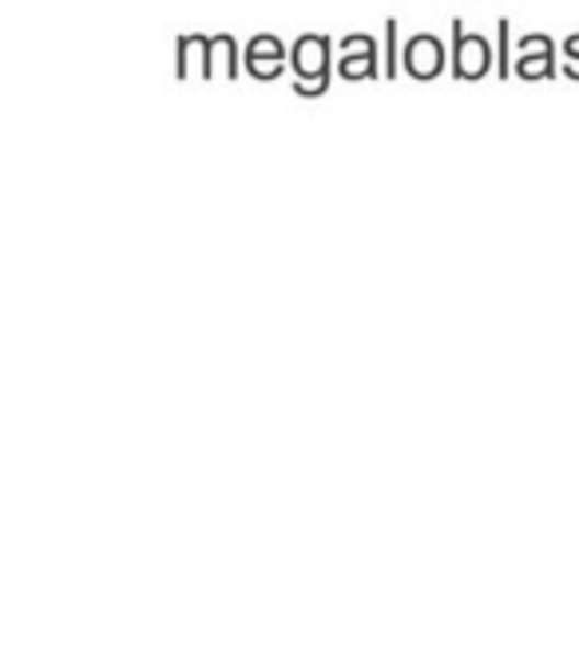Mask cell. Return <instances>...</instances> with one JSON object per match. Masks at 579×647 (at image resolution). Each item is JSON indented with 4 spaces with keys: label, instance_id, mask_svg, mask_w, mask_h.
Here are the masks:
<instances>
[{
    "label": "cell",
    "instance_id": "obj_1",
    "mask_svg": "<svg viewBox=\"0 0 579 647\" xmlns=\"http://www.w3.org/2000/svg\"><path fill=\"white\" fill-rule=\"evenodd\" d=\"M286 64L294 68V92L321 95L330 88V36H318V32L298 36Z\"/></svg>",
    "mask_w": 579,
    "mask_h": 647
},
{
    "label": "cell",
    "instance_id": "obj_2",
    "mask_svg": "<svg viewBox=\"0 0 579 647\" xmlns=\"http://www.w3.org/2000/svg\"><path fill=\"white\" fill-rule=\"evenodd\" d=\"M492 48H488V36L480 32H465V21L456 16L453 21V76L456 80H480L492 68Z\"/></svg>",
    "mask_w": 579,
    "mask_h": 647
},
{
    "label": "cell",
    "instance_id": "obj_3",
    "mask_svg": "<svg viewBox=\"0 0 579 647\" xmlns=\"http://www.w3.org/2000/svg\"><path fill=\"white\" fill-rule=\"evenodd\" d=\"M405 72L413 76V80H436V76L445 72V44L436 41V36H413V41L405 44Z\"/></svg>",
    "mask_w": 579,
    "mask_h": 647
},
{
    "label": "cell",
    "instance_id": "obj_4",
    "mask_svg": "<svg viewBox=\"0 0 579 647\" xmlns=\"http://www.w3.org/2000/svg\"><path fill=\"white\" fill-rule=\"evenodd\" d=\"M382 56H377V41L373 36H345L342 60H338V76L345 80H373L382 76Z\"/></svg>",
    "mask_w": 579,
    "mask_h": 647
},
{
    "label": "cell",
    "instance_id": "obj_5",
    "mask_svg": "<svg viewBox=\"0 0 579 647\" xmlns=\"http://www.w3.org/2000/svg\"><path fill=\"white\" fill-rule=\"evenodd\" d=\"M242 64L254 80H279L282 68H286V48H282L279 36H254L242 53Z\"/></svg>",
    "mask_w": 579,
    "mask_h": 647
},
{
    "label": "cell",
    "instance_id": "obj_6",
    "mask_svg": "<svg viewBox=\"0 0 579 647\" xmlns=\"http://www.w3.org/2000/svg\"><path fill=\"white\" fill-rule=\"evenodd\" d=\"M238 60H242V53H238L235 36H230V32H218V36H211V41H207V64H203V76L235 80Z\"/></svg>",
    "mask_w": 579,
    "mask_h": 647
},
{
    "label": "cell",
    "instance_id": "obj_7",
    "mask_svg": "<svg viewBox=\"0 0 579 647\" xmlns=\"http://www.w3.org/2000/svg\"><path fill=\"white\" fill-rule=\"evenodd\" d=\"M512 72L524 76V80H540V76H556V48H540V53L516 56Z\"/></svg>",
    "mask_w": 579,
    "mask_h": 647
},
{
    "label": "cell",
    "instance_id": "obj_8",
    "mask_svg": "<svg viewBox=\"0 0 579 647\" xmlns=\"http://www.w3.org/2000/svg\"><path fill=\"white\" fill-rule=\"evenodd\" d=\"M497 60H492V68H497V76H512V24L504 21V16H500L497 21Z\"/></svg>",
    "mask_w": 579,
    "mask_h": 647
},
{
    "label": "cell",
    "instance_id": "obj_9",
    "mask_svg": "<svg viewBox=\"0 0 579 647\" xmlns=\"http://www.w3.org/2000/svg\"><path fill=\"white\" fill-rule=\"evenodd\" d=\"M382 76L385 80H394L397 76V21L389 16L385 21V53H382Z\"/></svg>",
    "mask_w": 579,
    "mask_h": 647
},
{
    "label": "cell",
    "instance_id": "obj_10",
    "mask_svg": "<svg viewBox=\"0 0 579 647\" xmlns=\"http://www.w3.org/2000/svg\"><path fill=\"white\" fill-rule=\"evenodd\" d=\"M564 53H568V64H564V76L579 80V36H571V41L564 44Z\"/></svg>",
    "mask_w": 579,
    "mask_h": 647
},
{
    "label": "cell",
    "instance_id": "obj_11",
    "mask_svg": "<svg viewBox=\"0 0 579 647\" xmlns=\"http://www.w3.org/2000/svg\"><path fill=\"white\" fill-rule=\"evenodd\" d=\"M540 48H556L552 44V36H520V56H527V53H540Z\"/></svg>",
    "mask_w": 579,
    "mask_h": 647
}]
</instances>
